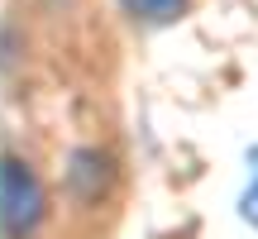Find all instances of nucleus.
<instances>
[{
    "label": "nucleus",
    "mask_w": 258,
    "mask_h": 239,
    "mask_svg": "<svg viewBox=\"0 0 258 239\" xmlns=\"http://www.w3.org/2000/svg\"><path fill=\"white\" fill-rule=\"evenodd\" d=\"M48 211L43 182L34 177V167L19 158H0V234L5 239H29L38 230Z\"/></svg>",
    "instance_id": "obj_1"
},
{
    "label": "nucleus",
    "mask_w": 258,
    "mask_h": 239,
    "mask_svg": "<svg viewBox=\"0 0 258 239\" xmlns=\"http://www.w3.org/2000/svg\"><path fill=\"white\" fill-rule=\"evenodd\" d=\"M124 15H134L139 24H172V19L186 15L191 0H120Z\"/></svg>",
    "instance_id": "obj_2"
},
{
    "label": "nucleus",
    "mask_w": 258,
    "mask_h": 239,
    "mask_svg": "<svg viewBox=\"0 0 258 239\" xmlns=\"http://www.w3.org/2000/svg\"><path fill=\"white\" fill-rule=\"evenodd\" d=\"M253 182H249V192H244V220H253L258 225V148H253Z\"/></svg>",
    "instance_id": "obj_3"
}]
</instances>
